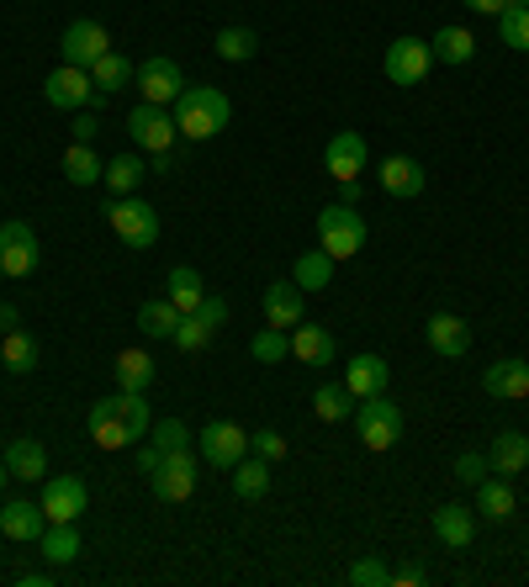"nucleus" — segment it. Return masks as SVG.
I'll list each match as a JSON object with an SVG mask.
<instances>
[{"label": "nucleus", "mask_w": 529, "mask_h": 587, "mask_svg": "<svg viewBox=\"0 0 529 587\" xmlns=\"http://www.w3.org/2000/svg\"><path fill=\"white\" fill-rule=\"evenodd\" d=\"M249 354H255L260 365H275V360H286V354H292V334H286V328H270V324H264L260 334L249 339Z\"/></svg>", "instance_id": "obj_40"}, {"label": "nucleus", "mask_w": 529, "mask_h": 587, "mask_svg": "<svg viewBox=\"0 0 529 587\" xmlns=\"http://www.w3.org/2000/svg\"><path fill=\"white\" fill-rule=\"evenodd\" d=\"M424 339H429V350L444 354V360H461L471 350V324L466 318H455V313H435L429 324H424Z\"/></svg>", "instance_id": "obj_17"}, {"label": "nucleus", "mask_w": 529, "mask_h": 587, "mask_svg": "<svg viewBox=\"0 0 529 587\" xmlns=\"http://www.w3.org/2000/svg\"><path fill=\"white\" fill-rule=\"evenodd\" d=\"M90 80H95L101 95H117V90H127L138 80V69H133V59H122V54H101V59L90 64Z\"/></svg>", "instance_id": "obj_28"}, {"label": "nucleus", "mask_w": 529, "mask_h": 587, "mask_svg": "<svg viewBox=\"0 0 529 587\" xmlns=\"http://www.w3.org/2000/svg\"><path fill=\"white\" fill-rule=\"evenodd\" d=\"M180 318H185V313H180L170 296H154V302H144V307H138V328H144L148 339H176Z\"/></svg>", "instance_id": "obj_26"}, {"label": "nucleus", "mask_w": 529, "mask_h": 587, "mask_svg": "<svg viewBox=\"0 0 529 587\" xmlns=\"http://www.w3.org/2000/svg\"><path fill=\"white\" fill-rule=\"evenodd\" d=\"M498 37L514 54H529V5H514V0H508V11L498 16Z\"/></svg>", "instance_id": "obj_41"}, {"label": "nucleus", "mask_w": 529, "mask_h": 587, "mask_svg": "<svg viewBox=\"0 0 529 587\" xmlns=\"http://www.w3.org/2000/svg\"><path fill=\"white\" fill-rule=\"evenodd\" d=\"M429 583V572L424 566H403V572H392V587H424Z\"/></svg>", "instance_id": "obj_50"}, {"label": "nucleus", "mask_w": 529, "mask_h": 587, "mask_svg": "<svg viewBox=\"0 0 529 587\" xmlns=\"http://www.w3.org/2000/svg\"><path fill=\"white\" fill-rule=\"evenodd\" d=\"M117 413H122V424L133 429V440H144L148 429H154V413H148L144 392H117Z\"/></svg>", "instance_id": "obj_42"}, {"label": "nucleus", "mask_w": 529, "mask_h": 587, "mask_svg": "<svg viewBox=\"0 0 529 587\" xmlns=\"http://www.w3.org/2000/svg\"><path fill=\"white\" fill-rule=\"evenodd\" d=\"M487 466L498 471V476H519L529 466V440L519 429H503L498 440H493V450H487Z\"/></svg>", "instance_id": "obj_24"}, {"label": "nucleus", "mask_w": 529, "mask_h": 587, "mask_svg": "<svg viewBox=\"0 0 529 587\" xmlns=\"http://www.w3.org/2000/svg\"><path fill=\"white\" fill-rule=\"evenodd\" d=\"M234 493L244 503H260L264 493H270V461H260V455H244L234 466Z\"/></svg>", "instance_id": "obj_32"}, {"label": "nucleus", "mask_w": 529, "mask_h": 587, "mask_svg": "<svg viewBox=\"0 0 529 587\" xmlns=\"http://www.w3.org/2000/svg\"><path fill=\"white\" fill-rule=\"evenodd\" d=\"M32 270H37V234H32V223H22V217L0 223V275L22 281Z\"/></svg>", "instance_id": "obj_7"}, {"label": "nucleus", "mask_w": 529, "mask_h": 587, "mask_svg": "<svg viewBox=\"0 0 529 587\" xmlns=\"http://www.w3.org/2000/svg\"><path fill=\"white\" fill-rule=\"evenodd\" d=\"M43 101H48V106H59V112H86L90 101H95V80H90V69H80V64H59V69L43 80Z\"/></svg>", "instance_id": "obj_6"}, {"label": "nucleus", "mask_w": 529, "mask_h": 587, "mask_svg": "<svg viewBox=\"0 0 529 587\" xmlns=\"http://www.w3.org/2000/svg\"><path fill=\"white\" fill-rule=\"evenodd\" d=\"M106 223H112V234L127 244V249H148L154 238H159V212L133 191V196H117V202L106 206Z\"/></svg>", "instance_id": "obj_4"}, {"label": "nucleus", "mask_w": 529, "mask_h": 587, "mask_svg": "<svg viewBox=\"0 0 529 587\" xmlns=\"http://www.w3.org/2000/svg\"><path fill=\"white\" fill-rule=\"evenodd\" d=\"M154 382V354L148 350H122L117 354V386L122 392H148Z\"/></svg>", "instance_id": "obj_38"}, {"label": "nucleus", "mask_w": 529, "mask_h": 587, "mask_svg": "<svg viewBox=\"0 0 529 587\" xmlns=\"http://www.w3.org/2000/svg\"><path fill=\"white\" fill-rule=\"evenodd\" d=\"M476 508H482V519H508V513H514L508 476H482V482H476Z\"/></svg>", "instance_id": "obj_35"}, {"label": "nucleus", "mask_w": 529, "mask_h": 587, "mask_svg": "<svg viewBox=\"0 0 529 587\" xmlns=\"http://www.w3.org/2000/svg\"><path fill=\"white\" fill-rule=\"evenodd\" d=\"M5 482H11V466H5V461H0V493H5Z\"/></svg>", "instance_id": "obj_57"}, {"label": "nucleus", "mask_w": 529, "mask_h": 587, "mask_svg": "<svg viewBox=\"0 0 529 587\" xmlns=\"http://www.w3.org/2000/svg\"><path fill=\"white\" fill-rule=\"evenodd\" d=\"M138 90H144V101H154V106H170V101H180V90H185V80H180V64L165 59V54H154V59L138 69Z\"/></svg>", "instance_id": "obj_14"}, {"label": "nucleus", "mask_w": 529, "mask_h": 587, "mask_svg": "<svg viewBox=\"0 0 529 587\" xmlns=\"http://www.w3.org/2000/svg\"><path fill=\"white\" fill-rule=\"evenodd\" d=\"M461 5L482 11V16H503V11H508V0H461Z\"/></svg>", "instance_id": "obj_53"}, {"label": "nucleus", "mask_w": 529, "mask_h": 587, "mask_svg": "<svg viewBox=\"0 0 529 587\" xmlns=\"http://www.w3.org/2000/svg\"><path fill=\"white\" fill-rule=\"evenodd\" d=\"M90 440L101 444V450H127V444H138L133 440V429L122 424L117 397H101V403L90 408Z\"/></svg>", "instance_id": "obj_21"}, {"label": "nucleus", "mask_w": 529, "mask_h": 587, "mask_svg": "<svg viewBox=\"0 0 529 587\" xmlns=\"http://www.w3.org/2000/svg\"><path fill=\"white\" fill-rule=\"evenodd\" d=\"M176 345H180L185 354L206 350V345H212V328H206L196 313H185V318H180V328H176Z\"/></svg>", "instance_id": "obj_46"}, {"label": "nucleus", "mask_w": 529, "mask_h": 587, "mask_svg": "<svg viewBox=\"0 0 529 587\" xmlns=\"http://www.w3.org/2000/svg\"><path fill=\"white\" fill-rule=\"evenodd\" d=\"M354 434L365 450H392V444L403 440V413L392 397H360V408H354Z\"/></svg>", "instance_id": "obj_3"}, {"label": "nucleus", "mask_w": 529, "mask_h": 587, "mask_svg": "<svg viewBox=\"0 0 529 587\" xmlns=\"http://www.w3.org/2000/svg\"><path fill=\"white\" fill-rule=\"evenodd\" d=\"M69 133H75V144H95V133H101V117H90V112H80Z\"/></svg>", "instance_id": "obj_49"}, {"label": "nucleus", "mask_w": 529, "mask_h": 587, "mask_svg": "<svg viewBox=\"0 0 529 587\" xmlns=\"http://www.w3.org/2000/svg\"><path fill=\"white\" fill-rule=\"evenodd\" d=\"M318 249H324L328 260H350L365 249V217L354 212V206L334 202L318 212Z\"/></svg>", "instance_id": "obj_2"}, {"label": "nucleus", "mask_w": 529, "mask_h": 587, "mask_svg": "<svg viewBox=\"0 0 529 587\" xmlns=\"http://www.w3.org/2000/svg\"><path fill=\"white\" fill-rule=\"evenodd\" d=\"M429 54H435L440 64H455V69H461V64L476 59V37H471L466 27H440L435 32V43H429Z\"/></svg>", "instance_id": "obj_29"}, {"label": "nucleus", "mask_w": 529, "mask_h": 587, "mask_svg": "<svg viewBox=\"0 0 529 587\" xmlns=\"http://www.w3.org/2000/svg\"><path fill=\"white\" fill-rule=\"evenodd\" d=\"M43 529H48V513H43V503L11 498L5 508H0V534H5V540H22V545H32V540H37Z\"/></svg>", "instance_id": "obj_20"}, {"label": "nucleus", "mask_w": 529, "mask_h": 587, "mask_svg": "<svg viewBox=\"0 0 529 587\" xmlns=\"http://www.w3.org/2000/svg\"><path fill=\"white\" fill-rule=\"evenodd\" d=\"M148 482H154V498L159 503H185L196 493V461H191V450H170Z\"/></svg>", "instance_id": "obj_11"}, {"label": "nucleus", "mask_w": 529, "mask_h": 587, "mask_svg": "<svg viewBox=\"0 0 529 587\" xmlns=\"http://www.w3.org/2000/svg\"><path fill=\"white\" fill-rule=\"evenodd\" d=\"M165 292H170V302H176L180 313H196V307H202V275H196V270H191V264H176V270H170V275H165Z\"/></svg>", "instance_id": "obj_36"}, {"label": "nucleus", "mask_w": 529, "mask_h": 587, "mask_svg": "<svg viewBox=\"0 0 529 587\" xmlns=\"http://www.w3.org/2000/svg\"><path fill=\"white\" fill-rule=\"evenodd\" d=\"M249 455H260L270 466H281L286 461V434H275V429H255L249 434Z\"/></svg>", "instance_id": "obj_45"}, {"label": "nucleus", "mask_w": 529, "mask_h": 587, "mask_svg": "<svg viewBox=\"0 0 529 587\" xmlns=\"http://www.w3.org/2000/svg\"><path fill=\"white\" fill-rule=\"evenodd\" d=\"M376 180H382L386 196H418L429 176H424V165H418L413 154H386L382 170H376Z\"/></svg>", "instance_id": "obj_19"}, {"label": "nucleus", "mask_w": 529, "mask_h": 587, "mask_svg": "<svg viewBox=\"0 0 529 587\" xmlns=\"http://www.w3.org/2000/svg\"><path fill=\"white\" fill-rule=\"evenodd\" d=\"M371 165V148H365V138L354 133V127H345V133H334L324 148V170L334 180H360V170Z\"/></svg>", "instance_id": "obj_12"}, {"label": "nucleus", "mask_w": 529, "mask_h": 587, "mask_svg": "<svg viewBox=\"0 0 529 587\" xmlns=\"http://www.w3.org/2000/svg\"><path fill=\"white\" fill-rule=\"evenodd\" d=\"M101 176H106V165L95 159V148H90V144H69V148H64V180H69V185H95Z\"/></svg>", "instance_id": "obj_33"}, {"label": "nucleus", "mask_w": 529, "mask_h": 587, "mask_svg": "<svg viewBox=\"0 0 529 587\" xmlns=\"http://www.w3.org/2000/svg\"><path fill=\"white\" fill-rule=\"evenodd\" d=\"M16 583H22V587H48V583H54V577H48V572H22Z\"/></svg>", "instance_id": "obj_56"}, {"label": "nucleus", "mask_w": 529, "mask_h": 587, "mask_svg": "<svg viewBox=\"0 0 529 587\" xmlns=\"http://www.w3.org/2000/svg\"><path fill=\"white\" fill-rule=\"evenodd\" d=\"M37 545H43V561L48 566H69V561L80 556V529L75 524H48L37 534Z\"/></svg>", "instance_id": "obj_30"}, {"label": "nucleus", "mask_w": 529, "mask_h": 587, "mask_svg": "<svg viewBox=\"0 0 529 587\" xmlns=\"http://www.w3.org/2000/svg\"><path fill=\"white\" fill-rule=\"evenodd\" d=\"M144 176H148V165L138 159V154H117L112 165H106V185H112V196H133L138 185H144Z\"/></svg>", "instance_id": "obj_37"}, {"label": "nucleus", "mask_w": 529, "mask_h": 587, "mask_svg": "<svg viewBox=\"0 0 529 587\" xmlns=\"http://www.w3.org/2000/svg\"><path fill=\"white\" fill-rule=\"evenodd\" d=\"M354 408V397H350V386L345 382H324L318 392H313V413L324 418V424H345Z\"/></svg>", "instance_id": "obj_39"}, {"label": "nucleus", "mask_w": 529, "mask_h": 587, "mask_svg": "<svg viewBox=\"0 0 529 587\" xmlns=\"http://www.w3.org/2000/svg\"><path fill=\"white\" fill-rule=\"evenodd\" d=\"M514 5H529V0H514Z\"/></svg>", "instance_id": "obj_58"}, {"label": "nucleus", "mask_w": 529, "mask_h": 587, "mask_svg": "<svg viewBox=\"0 0 529 587\" xmlns=\"http://www.w3.org/2000/svg\"><path fill=\"white\" fill-rule=\"evenodd\" d=\"M360 196H365V191H360V180H339V202L345 206H360Z\"/></svg>", "instance_id": "obj_54"}, {"label": "nucleus", "mask_w": 529, "mask_h": 587, "mask_svg": "<svg viewBox=\"0 0 529 587\" xmlns=\"http://www.w3.org/2000/svg\"><path fill=\"white\" fill-rule=\"evenodd\" d=\"M196 318H202V324L212 328V334H217V328L228 324V302H223V296H202V307H196Z\"/></svg>", "instance_id": "obj_48"}, {"label": "nucleus", "mask_w": 529, "mask_h": 587, "mask_svg": "<svg viewBox=\"0 0 529 587\" xmlns=\"http://www.w3.org/2000/svg\"><path fill=\"white\" fill-rule=\"evenodd\" d=\"M292 354L302 360V365H328V360L339 354V345H334V334H328L324 324H296L292 328Z\"/></svg>", "instance_id": "obj_23"}, {"label": "nucleus", "mask_w": 529, "mask_h": 587, "mask_svg": "<svg viewBox=\"0 0 529 587\" xmlns=\"http://www.w3.org/2000/svg\"><path fill=\"white\" fill-rule=\"evenodd\" d=\"M345 386H350L354 403H360V397H382L386 386H392V365H386L382 354H354Z\"/></svg>", "instance_id": "obj_22"}, {"label": "nucleus", "mask_w": 529, "mask_h": 587, "mask_svg": "<svg viewBox=\"0 0 529 587\" xmlns=\"http://www.w3.org/2000/svg\"><path fill=\"white\" fill-rule=\"evenodd\" d=\"M0 365H5L11 376H32V371H37V339L22 334V328L0 334Z\"/></svg>", "instance_id": "obj_25"}, {"label": "nucleus", "mask_w": 529, "mask_h": 587, "mask_svg": "<svg viewBox=\"0 0 529 587\" xmlns=\"http://www.w3.org/2000/svg\"><path fill=\"white\" fill-rule=\"evenodd\" d=\"M11 328H22V318H16L11 302H0V334H11Z\"/></svg>", "instance_id": "obj_55"}, {"label": "nucleus", "mask_w": 529, "mask_h": 587, "mask_svg": "<svg viewBox=\"0 0 529 587\" xmlns=\"http://www.w3.org/2000/svg\"><path fill=\"white\" fill-rule=\"evenodd\" d=\"M302 318H307V292H302L296 281H270V286H264V324L292 334Z\"/></svg>", "instance_id": "obj_13"}, {"label": "nucleus", "mask_w": 529, "mask_h": 587, "mask_svg": "<svg viewBox=\"0 0 529 587\" xmlns=\"http://www.w3.org/2000/svg\"><path fill=\"white\" fill-rule=\"evenodd\" d=\"M228 122H234V101H228L217 86H185V90H180V101H176L180 138L206 144V138H217Z\"/></svg>", "instance_id": "obj_1"}, {"label": "nucleus", "mask_w": 529, "mask_h": 587, "mask_svg": "<svg viewBox=\"0 0 529 587\" xmlns=\"http://www.w3.org/2000/svg\"><path fill=\"white\" fill-rule=\"evenodd\" d=\"M86 508H90V493L80 476H48L43 482V513H48V524H80Z\"/></svg>", "instance_id": "obj_10"}, {"label": "nucleus", "mask_w": 529, "mask_h": 587, "mask_svg": "<svg viewBox=\"0 0 529 587\" xmlns=\"http://www.w3.org/2000/svg\"><path fill=\"white\" fill-rule=\"evenodd\" d=\"M350 587H392V566L376 556H360L350 566Z\"/></svg>", "instance_id": "obj_44"}, {"label": "nucleus", "mask_w": 529, "mask_h": 587, "mask_svg": "<svg viewBox=\"0 0 529 587\" xmlns=\"http://www.w3.org/2000/svg\"><path fill=\"white\" fill-rule=\"evenodd\" d=\"M196 444H202L206 466H228V471H234L238 461L249 455V434H244V424H228V418L206 424L202 434H196Z\"/></svg>", "instance_id": "obj_9"}, {"label": "nucleus", "mask_w": 529, "mask_h": 587, "mask_svg": "<svg viewBox=\"0 0 529 587\" xmlns=\"http://www.w3.org/2000/svg\"><path fill=\"white\" fill-rule=\"evenodd\" d=\"M176 170V154L165 148V154H148V176H170Z\"/></svg>", "instance_id": "obj_52"}, {"label": "nucleus", "mask_w": 529, "mask_h": 587, "mask_svg": "<svg viewBox=\"0 0 529 587\" xmlns=\"http://www.w3.org/2000/svg\"><path fill=\"white\" fill-rule=\"evenodd\" d=\"M482 392L487 397H498V403H519L529 397V360H493L487 371H482Z\"/></svg>", "instance_id": "obj_15"}, {"label": "nucleus", "mask_w": 529, "mask_h": 587, "mask_svg": "<svg viewBox=\"0 0 529 587\" xmlns=\"http://www.w3.org/2000/svg\"><path fill=\"white\" fill-rule=\"evenodd\" d=\"M159 461H165V450H159V444H144V450H138V471H144V476H154Z\"/></svg>", "instance_id": "obj_51"}, {"label": "nucleus", "mask_w": 529, "mask_h": 587, "mask_svg": "<svg viewBox=\"0 0 529 587\" xmlns=\"http://www.w3.org/2000/svg\"><path fill=\"white\" fill-rule=\"evenodd\" d=\"M455 482H466V487H476L482 476H487V455H476V450H466V455H455Z\"/></svg>", "instance_id": "obj_47"}, {"label": "nucleus", "mask_w": 529, "mask_h": 587, "mask_svg": "<svg viewBox=\"0 0 529 587\" xmlns=\"http://www.w3.org/2000/svg\"><path fill=\"white\" fill-rule=\"evenodd\" d=\"M212 48H217V59L249 64L255 54H260V32H255V27H223L217 37H212Z\"/></svg>", "instance_id": "obj_31"}, {"label": "nucleus", "mask_w": 529, "mask_h": 587, "mask_svg": "<svg viewBox=\"0 0 529 587\" xmlns=\"http://www.w3.org/2000/svg\"><path fill=\"white\" fill-rule=\"evenodd\" d=\"M59 48H64V64H80V69H90L101 54H112V37H106V27H101V22H75V27L64 32Z\"/></svg>", "instance_id": "obj_16"}, {"label": "nucleus", "mask_w": 529, "mask_h": 587, "mask_svg": "<svg viewBox=\"0 0 529 587\" xmlns=\"http://www.w3.org/2000/svg\"><path fill=\"white\" fill-rule=\"evenodd\" d=\"M334 264H339V260H328L324 249H307V255H296L292 281H296V286H302L307 296H313V292H328V281H334Z\"/></svg>", "instance_id": "obj_27"}, {"label": "nucleus", "mask_w": 529, "mask_h": 587, "mask_svg": "<svg viewBox=\"0 0 529 587\" xmlns=\"http://www.w3.org/2000/svg\"><path fill=\"white\" fill-rule=\"evenodd\" d=\"M435 540H440L444 551H471V540H476V513L461 508V503L435 508Z\"/></svg>", "instance_id": "obj_18"}, {"label": "nucleus", "mask_w": 529, "mask_h": 587, "mask_svg": "<svg viewBox=\"0 0 529 587\" xmlns=\"http://www.w3.org/2000/svg\"><path fill=\"white\" fill-rule=\"evenodd\" d=\"M127 133H133V144L144 148V154H165V148H176V138H180L176 117H170L165 106H154V101H138V106L127 112Z\"/></svg>", "instance_id": "obj_5"}, {"label": "nucleus", "mask_w": 529, "mask_h": 587, "mask_svg": "<svg viewBox=\"0 0 529 587\" xmlns=\"http://www.w3.org/2000/svg\"><path fill=\"white\" fill-rule=\"evenodd\" d=\"M5 466H11V476H22V482H43L48 455H43V444H37V440H11V450H5Z\"/></svg>", "instance_id": "obj_34"}, {"label": "nucleus", "mask_w": 529, "mask_h": 587, "mask_svg": "<svg viewBox=\"0 0 529 587\" xmlns=\"http://www.w3.org/2000/svg\"><path fill=\"white\" fill-rule=\"evenodd\" d=\"M382 69H386V80H392V86H424V75L435 69V54H429V43H424V37H397V43L386 48Z\"/></svg>", "instance_id": "obj_8"}, {"label": "nucleus", "mask_w": 529, "mask_h": 587, "mask_svg": "<svg viewBox=\"0 0 529 587\" xmlns=\"http://www.w3.org/2000/svg\"><path fill=\"white\" fill-rule=\"evenodd\" d=\"M148 444H159L165 455H170V450H191V429H185L180 418H165V424L148 429Z\"/></svg>", "instance_id": "obj_43"}]
</instances>
